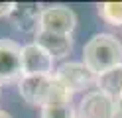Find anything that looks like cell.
Wrapping results in <instances>:
<instances>
[{
	"mask_svg": "<svg viewBox=\"0 0 122 118\" xmlns=\"http://www.w3.org/2000/svg\"><path fill=\"white\" fill-rule=\"evenodd\" d=\"M83 63L98 77L122 65V43L112 34H97L83 47Z\"/></svg>",
	"mask_w": 122,
	"mask_h": 118,
	"instance_id": "6da1fadb",
	"label": "cell"
},
{
	"mask_svg": "<svg viewBox=\"0 0 122 118\" xmlns=\"http://www.w3.org/2000/svg\"><path fill=\"white\" fill-rule=\"evenodd\" d=\"M22 79V47L12 39H0V85L20 83Z\"/></svg>",
	"mask_w": 122,
	"mask_h": 118,
	"instance_id": "7a4b0ae2",
	"label": "cell"
},
{
	"mask_svg": "<svg viewBox=\"0 0 122 118\" xmlns=\"http://www.w3.org/2000/svg\"><path fill=\"white\" fill-rule=\"evenodd\" d=\"M53 77L65 87L67 91H83L91 85H97V75L91 71L85 63H63Z\"/></svg>",
	"mask_w": 122,
	"mask_h": 118,
	"instance_id": "3957f363",
	"label": "cell"
},
{
	"mask_svg": "<svg viewBox=\"0 0 122 118\" xmlns=\"http://www.w3.org/2000/svg\"><path fill=\"white\" fill-rule=\"evenodd\" d=\"M53 75H32L24 77L18 83V91L28 104L32 106H45L51 97Z\"/></svg>",
	"mask_w": 122,
	"mask_h": 118,
	"instance_id": "277c9868",
	"label": "cell"
},
{
	"mask_svg": "<svg viewBox=\"0 0 122 118\" xmlns=\"http://www.w3.org/2000/svg\"><path fill=\"white\" fill-rule=\"evenodd\" d=\"M116 116V100L102 91H93L83 97L77 118H114Z\"/></svg>",
	"mask_w": 122,
	"mask_h": 118,
	"instance_id": "5b68a950",
	"label": "cell"
},
{
	"mask_svg": "<svg viewBox=\"0 0 122 118\" xmlns=\"http://www.w3.org/2000/svg\"><path fill=\"white\" fill-rule=\"evenodd\" d=\"M77 26V16L71 8H67L63 4L47 6L43 8L41 14V28L43 31H53V34H65L71 36V31Z\"/></svg>",
	"mask_w": 122,
	"mask_h": 118,
	"instance_id": "8992f818",
	"label": "cell"
},
{
	"mask_svg": "<svg viewBox=\"0 0 122 118\" xmlns=\"http://www.w3.org/2000/svg\"><path fill=\"white\" fill-rule=\"evenodd\" d=\"M22 69H24V77L55 73L53 71V57L37 43H30L22 47Z\"/></svg>",
	"mask_w": 122,
	"mask_h": 118,
	"instance_id": "52a82bcc",
	"label": "cell"
},
{
	"mask_svg": "<svg viewBox=\"0 0 122 118\" xmlns=\"http://www.w3.org/2000/svg\"><path fill=\"white\" fill-rule=\"evenodd\" d=\"M41 14H43L41 4L24 2V4H16V8L12 10L8 18L16 30L24 31V34H37L41 28Z\"/></svg>",
	"mask_w": 122,
	"mask_h": 118,
	"instance_id": "ba28073f",
	"label": "cell"
},
{
	"mask_svg": "<svg viewBox=\"0 0 122 118\" xmlns=\"http://www.w3.org/2000/svg\"><path fill=\"white\" fill-rule=\"evenodd\" d=\"M34 43H37L40 47H43L53 59H61L67 57L73 49V37L65 36V34H53V31H43L40 30L36 34Z\"/></svg>",
	"mask_w": 122,
	"mask_h": 118,
	"instance_id": "9c48e42d",
	"label": "cell"
},
{
	"mask_svg": "<svg viewBox=\"0 0 122 118\" xmlns=\"http://www.w3.org/2000/svg\"><path fill=\"white\" fill-rule=\"evenodd\" d=\"M97 87H98V91L106 92L108 97H112L116 100L122 94V65L106 71L102 75H98L97 77Z\"/></svg>",
	"mask_w": 122,
	"mask_h": 118,
	"instance_id": "30bf717a",
	"label": "cell"
},
{
	"mask_svg": "<svg viewBox=\"0 0 122 118\" xmlns=\"http://www.w3.org/2000/svg\"><path fill=\"white\" fill-rule=\"evenodd\" d=\"M98 14L112 26H122V2H104L98 6Z\"/></svg>",
	"mask_w": 122,
	"mask_h": 118,
	"instance_id": "8fae6325",
	"label": "cell"
},
{
	"mask_svg": "<svg viewBox=\"0 0 122 118\" xmlns=\"http://www.w3.org/2000/svg\"><path fill=\"white\" fill-rule=\"evenodd\" d=\"M41 118H75V110L71 106V102L45 104L41 106Z\"/></svg>",
	"mask_w": 122,
	"mask_h": 118,
	"instance_id": "7c38bea8",
	"label": "cell"
},
{
	"mask_svg": "<svg viewBox=\"0 0 122 118\" xmlns=\"http://www.w3.org/2000/svg\"><path fill=\"white\" fill-rule=\"evenodd\" d=\"M14 8H16V2H0V18L10 16Z\"/></svg>",
	"mask_w": 122,
	"mask_h": 118,
	"instance_id": "4fadbf2b",
	"label": "cell"
},
{
	"mask_svg": "<svg viewBox=\"0 0 122 118\" xmlns=\"http://www.w3.org/2000/svg\"><path fill=\"white\" fill-rule=\"evenodd\" d=\"M116 116H118V118H122V94L116 98Z\"/></svg>",
	"mask_w": 122,
	"mask_h": 118,
	"instance_id": "5bb4252c",
	"label": "cell"
},
{
	"mask_svg": "<svg viewBox=\"0 0 122 118\" xmlns=\"http://www.w3.org/2000/svg\"><path fill=\"white\" fill-rule=\"evenodd\" d=\"M0 118H12L8 112H4V110H0Z\"/></svg>",
	"mask_w": 122,
	"mask_h": 118,
	"instance_id": "9a60e30c",
	"label": "cell"
},
{
	"mask_svg": "<svg viewBox=\"0 0 122 118\" xmlns=\"http://www.w3.org/2000/svg\"><path fill=\"white\" fill-rule=\"evenodd\" d=\"M75 118H77V116H75Z\"/></svg>",
	"mask_w": 122,
	"mask_h": 118,
	"instance_id": "2e32d148",
	"label": "cell"
}]
</instances>
